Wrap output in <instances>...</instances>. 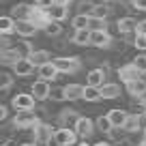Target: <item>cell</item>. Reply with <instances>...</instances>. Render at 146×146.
Instances as JSON below:
<instances>
[{
  "label": "cell",
  "instance_id": "cell-44",
  "mask_svg": "<svg viewBox=\"0 0 146 146\" xmlns=\"http://www.w3.org/2000/svg\"><path fill=\"white\" fill-rule=\"evenodd\" d=\"M92 146H112L110 142H97V144H92Z\"/></svg>",
  "mask_w": 146,
  "mask_h": 146
},
{
  "label": "cell",
  "instance_id": "cell-10",
  "mask_svg": "<svg viewBox=\"0 0 146 146\" xmlns=\"http://www.w3.org/2000/svg\"><path fill=\"white\" fill-rule=\"evenodd\" d=\"M142 75V71L135 67L133 62H129V64H123V67L118 69V78H120V82L123 84H129V82H133V80H137Z\"/></svg>",
  "mask_w": 146,
  "mask_h": 146
},
{
  "label": "cell",
  "instance_id": "cell-15",
  "mask_svg": "<svg viewBox=\"0 0 146 146\" xmlns=\"http://www.w3.org/2000/svg\"><path fill=\"white\" fill-rule=\"evenodd\" d=\"M105 78H108V71H105L103 67H101V69H92V71L86 75V84H88V86L101 88L105 84Z\"/></svg>",
  "mask_w": 146,
  "mask_h": 146
},
{
  "label": "cell",
  "instance_id": "cell-13",
  "mask_svg": "<svg viewBox=\"0 0 146 146\" xmlns=\"http://www.w3.org/2000/svg\"><path fill=\"white\" fill-rule=\"evenodd\" d=\"M80 118H82V116H80L75 110H62V112L58 114L60 127H71V129H75V125H78Z\"/></svg>",
  "mask_w": 146,
  "mask_h": 146
},
{
  "label": "cell",
  "instance_id": "cell-20",
  "mask_svg": "<svg viewBox=\"0 0 146 146\" xmlns=\"http://www.w3.org/2000/svg\"><path fill=\"white\" fill-rule=\"evenodd\" d=\"M17 58H22L17 47H2V50H0V60H2V64H13Z\"/></svg>",
  "mask_w": 146,
  "mask_h": 146
},
{
  "label": "cell",
  "instance_id": "cell-18",
  "mask_svg": "<svg viewBox=\"0 0 146 146\" xmlns=\"http://www.w3.org/2000/svg\"><path fill=\"white\" fill-rule=\"evenodd\" d=\"M84 90H86V86H82V84H67V86H64V92H67V101L84 99Z\"/></svg>",
  "mask_w": 146,
  "mask_h": 146
},
{
  "label": "cell",
  "instance_id": "cell-46",
  "mask_svg": "<svg viewBox=\"0 0 146 146\" xmlns=\"http://www.w3.org/2000/svg\"><path fill=\"white\" fill-rule=\"evenodd\" d=\"M19 146H36L35 142H26V144H19Z\"/></svg>",
  "mask_w": 146,
  "mask_h": 146
},
{
  "label": "cell",
  "instance_id": "cell-14",
  "mask_svg": "<svg viewBox=\"0 0 146 146\" xmlns=\"http://www.w3.org/2000/svg\"><path fill=\"white\" fill-rule=\"evenodd\" d=\"M137 24L133 17H120L118 22H116V30L120 32V35H135L137 32Z\"/></svg>",
  "mask_w": 146,
  "mask_h": 146
},
{
  "label": "cell",
  "instance_id": "cell-23",
  "mask_svg": "<svg viewBox=\"0 0 146 146\" xmlns=\"http://www.w3.org/2000/svg\"><path fill=\"white\" fill-rule=\"evenodd\" d=\"M125 86H127V92H129V95L140 97L142 92H146V80H144V78H137V80H133V82L125 84Z\"/></svg>",
  "mask_w": 146,
  "mask_h": 146
},
{
  "label": "cell",
  "instance_id": "cell-12",
  "mask_svg": "<svg viewBox=\"0 0 146 146\" xmlns=\"http://www.w3.org/2000/svg\"><path fill=\"white\" fill-rule=\"evenodd\" d=\"M95 127H97V123L95 120H90L88 116H82V118L78 120V125H75V131H78V135L80 137H90L92 133H95Z\"/></svg>",
  "mask_w": 146,
  "mask_h": 146
},
{
  "label": "cell",
  "instance_id": "cell-34",
  "mask_svg": "<svg viewBox=\"0 0 146 146\" xmlns=\"http://www.w3.org/2000/svg\"><path fill=\"white\" fill-rule=\"evenodd\" d=\"M97 123V129H99V131H103V133H108L110 129L114 127V125H112V120H110V116L105 114V116H99V118L95 120Z\"/></svg>",
  "mask_w": 146,
  "mask_h": 146
},
{
  "label": "cell",
  "instance_id": "cell-31",
  "mask_svg": "<svg viewBox=\"0 0 146 146\" xmlns=\"http://www.w3.org/2000/svg\"><path fill=\"white\" fill-rule=\"evenodd\" d=\"M13 86V75H11V73H0V92H2V95H7V90H9V88Z\"/></svg>",
  "mask_w": 146,
  "mask_h": 146
},
{
  "label": "cell",
  "instance_id": "cell-40",
  "mask_svg": "<svg viewBox=\"0 0 146 146\" xmlns=\"http://www.w3.org/2000/svg\"><path fill=\"white\" fill-rule=\"evenodd\" d=\"M131 7L137 11H146V0H131Z\"/></svg>",
  "mask_w": 146,
  "mask_h": 146
},
{
  "label": "cell",
  "instance_id": "cell-52",
  "mask_svg": "<svg viewBox=\"0 0 146 146\" xmlns=\"http://www.w3.org/2000/svg\"><path fill=\"white\" fill-rule=\"evenodd\" d=\"M144 118H146V112H144Z\"/></svg>",
  "mask_w": 146,
  "mask_h": 146
},
{
  "label": "cell",
  "instance_id": "cell-43",
  "mask_svg": "<svg viewBox=\"0 0 146 146\" xmlns=\"http://www.w3.org/2000/svg\"><path fill=\"white\" fill-rule=\"evenodd\" d=\"M137 32H146V19H142V22L137 24Z\"/></svg>",
  "mask_w": 146,
  "mask_h": 146
},
{
  "label": "cell",
  "instance_id": "cell-33",
  "mask_svg": "<svg viewBox=\"0 0 146 146\" xmlns=\"http://www.w3.org/2000/svg\"><path fill=\"white\" fill-rule=\"evenodd\" d=\"M88 28H90V30H105V28H108V22H105L103 17H95V15H90V19H88Z\"/></svg>",
  "mask_w": 146,
  "mask_h": 146
},
{
  "label": "cell",
  "instance_id": "cell-28",
  "mask_svg": "<svg viewBox=\"0 0 146 146\" xmlns=\"http://www.w3.org/2000/svg\"><path fill=\"white\" fill-rule=\"evenodd\" d=\"M88 19H90V15H86V13H78L75 17L71 19V26L75 28V30H80V28H88Z\"/></svg>",
  "mask_w": 146,
  "mask_h": 146
},
{
  "label": "cell",
  "instance_id": "cell-48",
  "mask_svg": "<svg viewBox=\"0 0 146 146\" xmlns=\"http://www.w3.org/2000/svg\"><path fill=\"white\" fill-rule=\"evenodd\" d=\"M142 140H144V142H146V127H144V135H142Z\"/></svg>",
  "mask_w": 146,
  "mask_h": 146
},
{
  "label": "cell",
  "instance_id": "cell-6",
  "mask_svg": "<svg viewBox=\"0 0 146 146\" xmlns=\"http://www.w3.org/2000/svg\"><path fill=\"white\" fill-rule=\"evenodd\" d=\"M28 19H30V22H35V24H36V28H41V30L52 22L50 11L43 9V7H39V5H35V7L30 9V15H28Z\"/></svg>",
  "mask_w": 146,
  "mask_h": 146
},
{
  "label": "cell",
  "instance_id": "cell-25",
  "mask_svg": "<svg viewBox=\"0 0 146 146\" xmlns=\"http://www.w3.org/2000/svg\"><path fill=\"white\" fill-rule=\"evenodd\" d=\"M30 60L36 64V67H41V64L50 62L52 56H50V52H47V50H35V52L30 54Z\"/></svg>",
  "mask_w": 146,
  "mask_h": 146
},
{
  "label": "cell",
  "instance_id": "cell-51",
  "mask_svg": "<svg viewBox=\"0 0 146 146\" xmlns=\"http://www.w3.org/2000/svg\"><path fill=\"white\" fill-rule=\"evenodd\" d=\"M26 2H36V0H26Z\"/></svg>",
  "mask_w": 146,
  "mask_h": 146
},
{
  "label": "cell",
  "instance_id": "cell-9",
  "mask_svg": "<svg viewBox=\"0 0 146 146\" xmlns=\"http://www.w3.org/2000/svg\"><path fill=\"white\" fill-rule=\"evenodd\" d=\"M30 92L35 95L36 101H45V99H50V92H52L50 82H47V80H36V82L30 86Z\"/></svg>",
  "mask_w": 146,
  "mask_h": 146
},
{
  "label": "cell",
  "instance_id": "cell-39",
  "mask_svg": "<svg viewBox=\"0 0 146 146\" xmlns=\"http://www.w3.org/2000/svg\"><path fill=\"white\" fill-rule=\"evenodd\" d=\"M92 9H95V5L92 2H88V0H82L78 5V13H86V15H90L92 13Z\"/></svg>",
  "mask_w": 146,
  "mask_h": 146
},
{
  "label": "cell",
  "instance_id": "cell-19",
  "mask_svg": "<svg viewBox=\"0 0 146 146\" xmlns=\"http://www.w3.org/2000/svg\"><path fill=\"white\" fill-rule=\"evenodd\" d=\"M47 11H50V17L52 19L62 22V19H67V15H69V5H58V2H54Z\"/></svg>",
  "mask_w": 146,
  "mask_h": 146
},
{
  "label": "cell",
  "instance_id": "cell-22",
  "mask_svg": "<svg viewBox=\"0 0 146 146\" xmlns=\"http://www.w3.org/2000/svg\"><path fill=\"white\" fill-rule=\"evenodd\" d=\"M90 35H92L90 28H80V30H75V35L71 36V41L75 43V45H90Z\"/></svg>",
  "mask_w": 146,
  "mask_h": 146
},
{
  "label": "cell",
  "instance_id": "cell-21",
  "mask_svg": "<svg viewBox=\"0 0 146 146\" xmlns=\"http://www.w3.org/2000/svg\"><path fill=\"white\" fill-rule=\"evenodd\" d=\"M120 97V86L114 82H105L101 86V99H116Z\"/></svg>",
  "mask_w": 146,
  "mask_h": 146
},
{
  "label": "cell",
  "instance_id": "cell-24",
  "mask_svg": "<svg viewBox=\"0 0 146 146\" xmlns=\"http://www.w3.org/2000/svg\"><path fill=\"white\" fill-rule=\"evenodd\" d=\"M15 24H17V19H15L13 15L0 17V35H11V32H15Z\"/></svg>",
  "mask_w": 146,
  "mask_h": 146
},
{
  "label": "cell",
  "instance_id": "cell-4",
  "mask_svg": "<svg viewBox=\"0 0 146 146\" xmlns=\"http://www.w3.org/2000/svg\"><path fill=\"white\" fill-rule=\"evenodd\" d=\"M32 135H35V144L36 146H47L52 140H54V131H52L50 125L39 123L35 129H32Z\"/></svg>",
  "mask_w": 146,
  "mask_h": 146
},
{
  "label": "cell",
  "instance_id": "cell-27",
  "mask_svg": "<svg viewBox=\"0 0 146 146\" xmlns=\"http://www.w3.org/2000/svg\"><path fill=\"white\" fill-rule=\"evenodd\" d=\"M101 99V88L97 86H88L86 84V90H84V101H90V103H95V101Z\"/></svg>",
  "mask_w": 146,
  "mask_h": 146
},
{
  "label": "cell",
  "instance_id": "cell-11",
  "mask_svg": "<svg viewBox=\"0 0 146 146\" xmlns=\"http://www.w3.org/2000/svg\"><path fill=\"white\" fill-rule=\"evenodd\" d=\"M36 24L30 22V19H17V24H15V32H17L19 36H24V39H30V36L36 35Z\"/></svg>",
  "mask_w": 146,
  "mask_h": 146
},
{
  "label": "cell",
  "instance_id": "cell-1",
  "mask_svg": "<svg viewBox=\"0 0 146 146\" xmlns=\"http://www.w3.org/2000/svg\"><path fill=\"white\" fill-rule=\"evenodd\" d=\"M52 62H54L56 69H58L60 73H64V75H69V73H78L80 69H82V62H80V58H75V56H60V58H52Z\"/></svg>",
  "mask_w": 146,
  "mask_h": 146
},
{
  "label": "cell",
  "instance_id": "cell-16",
  "mask_svg": "<svg viewBox=\"0 0 146 146\" xmlns=\"http://www.w3.org/2000/svg\"><path fill=\"white\" fill-rule=\"evenodd\" d=\"M36 69H39V78L47 80V82H54V80L60 75V71L56 69V64L52 62V60H50V62H45V64H41V67H36Z\"/></svg>",
  "mask_w": 146,
  "mask_h": 146
},
{
  "label": "cell",
  "instance_id": "cell-26",
  "mask_svg": "<svg viewBox=\"0 0 146 146\" xmlns=\"http://www.w3.org/2000/svg\"><path fill=\"white\" fill-rule=\"evenodd\" d=\"M30 9H32V7H28V5H15L13 9H11V15H13V17H17V19H28Z\"/></svg>",
  "mask_w": 146,
  "mask_h": 146
},
{
  "label": "cell",
  "instance_id": "cell-2",
  "mask_svg": "<svg viewBox=\"0 0 146 146\" xmlns=\"http://www.w3.org/2000/svg\"><path fill=\"white\" fill-rule=\"evenodd\" d=\"M41 120L32 114V110H19L13 118V127L15 129H35Z\"/></svg>",
  "mask_w": 146,
  "mask_h": 146
},
{
  "label": "cell",
  "instance_id": "cell-32",
  "mask_svg": "<svg viewBox=\"0 0 146 146\" xmlns=\"http://www.w3.org/2000/svg\"><path fill=\"white\" fill-rule=\"evenodd\" d=\"M43 32H45L47 36H58L60 32H62V26H60V22H56V19H52V22L47 24L45 28H43Z\"/></svg>",
  "mask_w": 146,
  "mask_h": 146
},
{
  "label": "cell",
  "instance_id": "cell-8",
  "mask_svg": "<svg viewBox=\"0 0 146 146\" xmlns=\"http://www.w3.org/2000/svg\"><path fill=\"white\" fill-rule=\"evenodd\" d=\"M90 45L95 47H101V50H105V47L112 45V32L105 28V30H92L90 35Z\"/></svg>",
  "mask_w": 146,
  "mask_h": 146
},
{
  "label": "cell",
  "instance_id": "cell-36",
  "mask_svg": "<svg viewBox=\"0 0 146 146\" xmlns=\"http://www.w3.org/2000/svg\"><path fill=\"white\" fill-rule=\"evenodd\" d=\"M50 99L52 101H67V92H64V88H52Z\"/></svg>",
  "mask_w": 146,
  "mask_h": 146
},
{
  "label": "cell",
  "instance_id": "cell-35",
  "mask_svg": "<svg viewBox=\"0 0 146 146\" xmlns=\"http://www.w3.org/2000/svg\"><path fill=\"white\" fill-rule=\"evenodd\" d=\"M133 45H135L140 52H146V32H135V36H133Z\"/></svg>",
  "mask_w": 146,
  "mask_h": 146
},
{
  "label": "cell",
  "instance_id": "cell-41",
  "mask_svg": "<svg viewBox=\"0 0 146 146\" xmlns=\"http://www.w3.org/2000/svg\"><path fill=\"white\" fill-rule=\"evenodd\" d=\"M35 5H39V7H43V9H50L52 5H54V0H36Z\"/></svg>",
  "mask_w": 146,
  "mask_h": 146
},
{
  "label": "cell",
  "instance_id": "cell-38",
  "mask_svg": "<svg viewBox=\"0 0 146 146\" xmlns=\"http://www.w3.org/2000/svg\"><path fill=\"white\" fill-rule=\"evenodd\" d=\"M15 47L19 50V54H22V56H30L32 52H35V50H32V45H30L28 41H19V43H17Z\"/></svg>",
  "mask_w": 146,
  "mask_h": 146
},
{
  "label": "cell",
  "instance_id": "cell-7",
  "mask_svg": "<svg viewBox=\"0 0 146 146\" xmlns=\"http://www.w3.org/2000/svg\"><path fill=\"white\" fill-rule=\"evenodd\" d=\"M35 103H36V99H35V95L32 92H19V95H15L13 97V101H11V105H13V110H35Z\"/></svg>",
  "mask_w": 146,
  "mask_h": 146
},
{
  "label": "cell",
  "instance_id": "cell-45",
  "mask_svg": "<svg viewBox=\"0 0 146 146\" xmlns=\"http://www.w3.org/2000/svg\"><path fill=\"white\" fill-rule=\"evenodd\" d=\"M54 2H58V5H69L71 0H54Z\"/></svg>",
  "mask_w": 146,
  "mask_h": 146
},
{
  "label": "cell",
  "instance_id": "cell-49",
  "mask_svg": "<svg viewBox=\"0 0 146 146\" xmlns=\"http://www.w3.org/2000/svg\"><path fill=\"white\" fill-rule=\"evenodd\" d=\"M137 146H146V142H144V140H142V142H140V144H137Z\"/></svg>",
  "mask_w": 146,
  "mask_h": 146
},
{
  "label": "cell",
  "instance_id": "cell-30",
  "mask_svg": "<svg viewBox=\"0 0 146 146\" xmlns=\"http://www.w3.org/2000/svg\"><path fill=\"white\" fill-rule=\"evenodd\" d=\"M140 120H142V114H129L127 123H125V129H127L129 133L137 131V129H140Z\"/></svg>",
  "mask_w": 146,
  "mask_h": 146
},
{
  "label": "cell",
  "instance_id": "cell-47",
  "mask_svg": "<svg viewBox=\"0 0 146 146\" xmlns=\"http://www.w3.org/2000/svg\"><path fill=\"white\" fill-rule=\"evenodd\" d=\"M78 146H90V144H88V142H86V140H84V142H82V144H78Z\"/></svg>",
  "mask_w": 146,
  "mask_h": 146
},
{
  "label": "cell",
  "instance_id": "cell-50",
  "mask_svg": "<svg viewBox=\"0 0 146 146\" xmlns=\"http://www.w3.org/2000/svg\"><path fill=\"white\" fill-rule=\"evenodd\" d=\"M97 2H110V0H97Z\"/></svg>",
  "mask_w": 146,
  "mask_h": 146
},
{
  "label": "cell",
  "instance_id": "cell-17",
  "mask_svg": "<svg viewBox=\"0 0 146 146\" xmlns=\"http://www.w3.org/2000/svg\"><path fill=\"white\" fill-rule=\"evenodd\" d=\"M108 116H110V120H112L114 127H125V123H127V118H129V112H125V110H120V108H114V110L108 112Z\"/></svg>",
  "mask_w": 146,
  "mask_h": 146
},
{
  "label": "cell",
  "instance_id": "cell-3",
  "mask_svg": "<svg viewBox=\"0 0 146 146\" xmlns=\"http://www.w3.org/2000/svg\"><path fill=\"white\" fill-rule=\"evenodd\" d=\"M78 131L71 127H58L54 131V144L56 146H75V140H78Z\"/></svg>",
  "mask_w": 146,
  "mask_h": 146
},
{
  "label": "cell",
  "instance_id": "cell-42",
  "mask_svg": "<svg viewBox=\"0 0 146 146\" xmlns=\"http://www.w3.org/2000/svg\"><path fill=\"white\" fill-rule=\"evenodd\" d=\"M7 118H9V108L0 105V120H7Z\"/></svg>",
  "mask_w": 146,
  "mask_h": 146
},
{
  "label": "cell",
  "instance_id": "cell-37",
  "mask_svg": "<svg viewBox=\"0 0 146 146\" xmlns=\"http://www.w3.org/2000/svg\"><path fill=\"white\" fill-rule=\"evenodd\" d=\"M131 62H133V64H135V67H137V69L142 71V75L146 73V54H137L135 58L131 60Z\"/></svg>",
  "mask_w": 146,
  "mask_h": 146
},
{
  "label": "cell",
  "instance_id": "cell-29",
  "mask_svg": "<svg viewBox=\"0 0 146 146\" xmlns=\"http://www.w3.org/2000/svg\"><path fill=\"white\" fill-rule=\"evenodd\" d=\"M110 11H112V9L108 7V2H99V5H95V9H92V13H90V15L108 19V17H110Z\"/></svg>",
  "mask_w": 146,
  "mask_h": 146
},
{
  "label": "cell",
  "instance_id": "cell-5",
  "mask_svg": "<svg viewBox=\"0 0 146 146\" xmlns=\"http://www.w3.org/2000/svg\"><path fill=\"white\" fill-rule=\"evenodd\" d=\"M35 67L36 64L30 60V56H22V58H17L11 64V69H13V73L17 78H28V75H32V73H35Z\"/></svg>",
  "mask_w": 146,
  "mask_h": 146
}]
</instances>
